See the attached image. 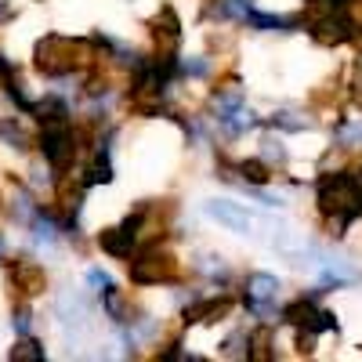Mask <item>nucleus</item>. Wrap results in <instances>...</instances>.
<instances>
[{
  "label": "nucleus",
  "mask_w": 362,
  "mask_h": 362,
  "mask_svg": "<svg viewBox=\"0 0 362 362\" xmlns=\"http://www.w3.org/2000/svg\"><path fill=\"white\" fill-rule=\"evenodd\" d=\"M112 181V163H109V153H95V160L87 163V170H83V185H109Z\"/></svg>",
  "instance_id": "nucleus-13"
},
{
  "label": "nucleus",
  "mask_w": 362,
  "mask_h": 362,
  "mask_svg": "<svg viewBox=\"0 0 362 362\" xmlns=\"http://www.w3.org/2000/svg\"><path fill=\"white\" fill-rule=\"evenodd\" d=\"M40 153L54 170H66L76 156V131L73 124H44L40 131Z\"/></svg>",
  "instance_id": "nucleus-4"
},
{
  "label": "nucleus",
  "mask_w": 362,
  "mask_h": 362,
  "mask_svg": "<svg viewBox=\"0 0 362 362\" xmlns=\"http://www.w3.org/2000/svg\"><path fill=\"white\" fill-rule=\"evenodd\" d=\"M134 243H138V232H131L127 225H119V228H105V232L98 235V247H102L105 254H112V257H131Z\"/></svg>",
  "instance_id": "nucleus-10"
},
{
  "label": "nucleus",
  "mask_w": 362,
  "mask_h": 362,
  "mask_svg": "<svg viewBox=\"0 0 362 362\" xmlns=\"http://www.w3.org/2000/svg\"><path fill=\"white\" fill-rule=\"evenodd\" d=\"M15 329H18V334H29V312H18L15 315Z\"/></svg>",
  "instance_id": "nucleus-24"
},
{
  "label": "nucleus",
  "mask_w": 362,
  "mask_h": 362,
  "mask_svg": "<svg viewBox=\"0 0 362 362\" xmlns=\"http://www.w3.org/2000/svg\"><path fill=\"white\" fill-rule=\"evenodd\" d=\"M319 210L326 218H358L362 214V185L355 174H322L319 181Z\"/></svg>",
  "instance_id": "nucleus-2"
},
{
  "label": "nucleus",
  "mask_w": 362,
  "mask_h": 362,
  "mask_svg": "<svg viewBox=\"0 0 362 362\" xmlns=\"http://www.w3.org/2000/svg\"><path fill=\"white\" fill-rule=\"evenodd\" d=\"M98 40H69V37H44L37 44V69L47 76H66V73H80L98 62Z\"/></svg>",
  "instance_id": "nucleus-1"
},
{
  "label": "nucleus",
  "mask_w": 362,
  "mask_h": 362,
  "mask_svg": "<svg viewBox=\"0 0 362 362\" xmlns=\"http://www.w3.org/2000/svg\"><path fill=\"white\" fill-rule=\"evenodd\" d=\"M221 355H228V358H250V337L247 334H232L221 344Z\"/></svg>",
  "instance_id": "nucleus-17"
},
{
  "label": "nucleus",
  "mask_w": 362,
  "mask_h": 362,
  "mask_svg": "<svg viewBox=\"0 0 362 362\" xmlns=\"http://www.w3.org/2000/svg\"><path fill=\"white\" fill-rule=\"evenodd\" d=\"M11 283H15V290L25 293V297H37V293L47 290L44 268H40L37 261H29V257H18V261L11 264Z\"/></svg>",
  "instance_id": "nucleus-8"
},
{
  "label": "nucleus",
  "mask_w": 362,
  "mask_h": 362,
  "mask_svg": "<svg viewBox=\"0 0 362 362\" xmlns=\"http://www.w3.org/2000/svg\"><path fill=\"white\" fill-rule=\"evenodd\" d=\"M351 95H355V102H362V69L355 73V83H351Z\"/></svg>",
  "instance_id": "nucleus-25"
},
{
  "label": "nucleus",
  "mask_w": 362,
  "mask_h": 362,
  "mask_svg": "<svg viewBox=\"0 0 362 362\" xmlns=\"http://www.w3.org/2000/svg\"><path fill=\"white\" fill-rule=\"evenodd\" d=\"M177 279V261L174 254L153 247V250H141L131 261V283L138 286H160V283H174Z\"/></svg>",
  "instance_id": "nucleus-3"
},
{
  "label": "nucleus",
  "mask_w": 362,
  "mask_h": 362,
  "mask_svg": "<svg viewBox=\"0 0 362 362\" xmlns=\"http://www.w3.org/2000/svg\"><path fill=\"white\" fill-rule=\"evenodd\" d=\"M243 22L254 25V29H261V33H272V29H290V22H283V18H276V15H261V11H254V8L243 15Z\"/></svg>",
  "instance_id": "nucleus-14"
},
{
  "label": "nucleus",
  "mask_w": 362,
  "mask_h": 362,
  "mask_svg": "<svg viewBox=\"0 0 362 362\" xmlns=\"http://www.w3.org/2000/svg\"><path fill=\"white\" fill-rule=\"evenodd\" d=\"M40 358H44V348L33 337H25L11 348V362H40Z\"/></svg>",
  "instance_id": "nucleus-16"
},
{
  "label": "nucleus",
  "mask_w": 362,
  "mask_h": 362,
  "mask_svg": "<svg viewBox=\"0 0 362 362\" xmlns=\"http://www.w3.org/2000/svg\"><path fill=\"white\" fill-rule=\"evenodd\" d=\"M0 254H4V235H0Z\"/></svg>",
  "instance_id": "nucleus-27"
},
{
  "label": "nucleus",
  "mask_w": 362,
  "mask_h": 362,
  "mask_svg": "<svg viewBox=\"0 0 362 362\" xmlns=\"http://www.w3.org/2000/svg\"><path fill=\"white\" fill-rule=\"evenodd\" d=\"M206 214L214 218V221H221L225 228L239 232V235H247V232L254 228V218L247 214V206H239V203H232V199H210V203H206Z\"/></svg>",
  "instance_id": "nucleus-7"
},
{
  "label": "nucleus",
  "mask_w": 362,
  "mask_h": 362,
  "mask_svg": "<svg viewBox=\"0 0 362 362\" xmlns=\"http://www.w3.org/2000/svg\"><path fill=\"white\" fill-rule=\"evenodd\" d=\"M261 145H264V163H272V160H276L279 167L286 163V148H283V141H279V138H264Z\"/></svg>",
  "instance_id": "nucleus-20"
},
{
  "label": "nucleus",
  "mask_w": 362,
  "mask_h": 362,
  "mask_svg": "<svg viewBox=\"0 0 362 362\" xmlns=\"http://www.w3.org/2000/svg\"><path fill=\"white\" fill-rule=\"evenodd\" d=\"M322 329H337V315L326 312V308H319L315 312V322H312V334H322Z\"/></svg>",
  "instance_id": "nucleus-21"
},
{
  "label": "nucleus",
  "mask_w": 362,
  "mask_h": 362,
  "mask_svg": "<svg viewBox=\"0 0 362 362\" xmlns=\"http://www.w3.org/2000/svg\"><path fill=\"white\" fill-rule=\"evenodd\" d=\"M4 18H11V8H8V4H0V22H4Z\"/></svg>",
  "instance_id": "nucleus-26"
},
{
  "label": "nucleus",
  "mask_w": 362,
  "mask_h": 362,
  "mask_svg": "<svg viewBox=\"0 0 362 362\" xmlns=\"http://www.w3.org/2000/svg\"><path fill=\"white\" fill-rule=\"evenodd\" d=\"M0 138H4L11 148H18V153H22V148H29V134H25L22 127L8 124V119H0Z\"/></svg>",
  "instance_id": "nucleus-18"
},
{
  "label": "nucleus",
  "mask_w": 362,
  "mask_h": 362,
  "mask_svg": "<svg viewBox=\"0 0 362 362\" xmlns=\"http://www.w3.org/2000/svg\"><path fill=\"white\" fill-rule=\"evenodd\" d=\"M235 174L243 177V185H254V189H261V185H268L272 167H268L264 160H239V163H235Z\"/></svg>",
  "instance_id": "nucleus-12"
},
{
  "label": "nucleus",
  "mask_w": 362,
  "mask_h": 362,
  "mask_svg": "<svg viewBox=\"0 0 362 362\" xmlns=\"http://www.w3.org/2000/svg\"><path fill=\"white\" fill-rule=\"evenodd\" d=\"M272 127H283V131H305V127H308V119H305V116H297V112H276V116H272Z\"/></svg>",
  "instance_id": "nucleus-19"
},
{
  "label": "nucleus",
  "mask_w": 362,
  "mask_h": 362,
  "mask_svg": "<svg viewBox=\"0 0 362 362\" xmlns=\"http://www.w3.org/2000/svg\"><path fill=\"white\" fill-rule=\"evenodd\" d=\"M87 283H90V286H95L98 293H105V290L112 286V279L105 276V272H98V268H90V272H87Z\"/></svg>",
  "instance_id": "nucleus-23"
},
{
  "label": "nucleus",
  "mask_w": 362,
  "mask_h": 362,
  "mask_svg": "<svg viewBox=\"0 0 362 362\" xmlns=\"http://www.w3.org/2000/svg\"><path fill=\"white\" fill-rule=\"evenodd\" d=\"M279 297V279L268 276V272H254L247 276V308L257 315H272V305Z\"/></svg>",
  "instance_id": "nucleus-6"
},
{
  "label": "nucleus",
  "mask_w": 362,
  "mask_h": 362,
  "mask_svg": "<svg viewBox=\"0 0 362 362\" xmlns=\"http://www.w3.org/2000/svg\"><path fill=\"white\" fill-rule=\"evenodd\" d=\"M250 358L254 362H268L272 358V334L268 329H254L250 334Z\"/></svg>",
  "instance_id": "nucleus-15"
},
{
  "label": "nucleus",
  "mask_w": 362,
  "mask_h": 362,
  "mask_svg": "<svg viewBox=\"0 0 362 362\" xmlns=\"http://www.w3.org/2000/svg\"><path fill=\"white\" fill-rule=\"evenodd\" d=\"M315 312H319L315 297H297L293 305H286V308H283V319H286L290 326H297V329H312Z\"/></svg>",
  "instance_id": "nucleus-11"
},
{
  "label": "nucleus",
  "mask_w": 362,
  "mask_h": 362,
  "mask_svg": "<svg viewBox=\"0 0 362 362\" xmlns=\"http://www.w3.org/2000/svg\"><path fill=\"white\" fill-rule=\"evenodd\" d=\"M228 308H232V300H228V297H203V300H196V305L185 308V326H196V322H218V319L228 315Z\"/></svg>",
  "instance_id": "nucleus-9"
},
{
  "label": "nucleus",
  "mask_w": 362,
  "mask_h": 362,
  "mask_svg": "<svg viewBox=\"0 0 362 362\" xmlns=\"http://www.w3.org/2000/svg\"><path fill=\"white\" fill-rule=\"evenodd\" d=\"M181 73H185V76H206L210 62H206V58H192V62H181Z\"/></svg>",
  "instance_id": "nucleus-22"
},
{
  "label": "nucleus",
  "mask_w": 362,
  "mask_h": 362,
  "mask_svg": "<svg viewBox=\"0 0 362 362\" xmlns=\"http://www.w3.org/2000/svg\"><path fill=\"white\" fill-rule=\"evenodd\" d=\"M308 29H312V40H315V44H322V47H341V44L355 40V33H358L355 18H351L344 8L326 11L322 18L308 22Z\"/></svg>",
  "instance_id": "nucleus-5"
}]
</instances>
